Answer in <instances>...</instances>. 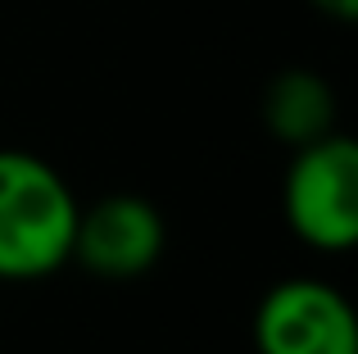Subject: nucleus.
<instances>
[{
  "label": "nucleus",
  "mask_w": 358,
  "mask_h": 354,
  "mask_svg": "<svg viewBox=\"0 0 358 354\" xmlns=\"http://www.w3.org/2000/svg\"><path fill=\"white\" fill-rule=\"evenodd\" d=\"M78 195L32 150H0V277L36 282L73 259Z\"/></svg>",
  "instance_id": "f257e3e1"
},
{
  "label": "nucleus",
  "mask_w": 358,
  "mask_h": 354,
  "mask_svg": "<svg viewBox=\"0 0 358 354\" xmlns=\"http://www.w3.org/2000/svg\"><path fill=\"white\" fill-rule=\"evenodd\" d=\"M281 209L304 246L345 255L358 246V146L327 132L299 146L281 182Z\"/></svg>",
  "instance_id": "f03ea898"
},
{
  "label": "nucleus",
  "mask_w": 358,
  "mask_h": 354,
  "mask_svg": "<svg viewBox=\"0 0 358 354\" xmlns=\"http://www.w3.org/2000/svg\"><path fill=\"white\" fill-rule=\"evenodd\" d=\"M254 346L259 354H358L354 304L313 277L281 282L254 309Z\"/></svg>",
  "instance_id": "7ed1b4c3"
},
{
  "label": "nucleus",
  "mask_w": 358,
  "mask_h": 354,
  "mask_svg": "<svg viewBox=\"0 0 358 354\" xmlns=\"http://www.w3.org/2000/svg\"><path fill=\"white\" fill-rule=\"evenodd\" d=\"M164 213L145 200V195H105L91 209H78V227H73V259L87 273L105 277V282H131L145 277L164 255Z\"/></svg>",
  "instance_id": "20e7f679"
},
{
  "label": "nucleus",
  "mask_w": 358,
  "mask_h": 354,
  "mask_svg": "<svg viewBox=\"0 0 358 354\" xmlns=\"http://www.w3.org/2000/svg\"><path fill=\"white\" fill-rule=\"evenodd\" d=\"M263 123L281 146L299 150V146L317 141V136L336 132V91L327 78L313 69H286L268 82L263 96Z\"/></svg>",
  "instance_id": "39448f33"
},
{
  "label": "nucleus",
  "mask_w": 358,
  "mask_h": 354,
  "mask_svg": "<svg viewBox=\"0 0 358 354\" xmlns=\"http://www.w3.org/2000/svg\"><path fill=\"white\" fill-rule=\"evenodd\" d=\"M317 9H322L327 18H336V23H354L358 18V0H313Z\"/></svg>",
  "instance_id": "423d86ee"
}]
</instances>
